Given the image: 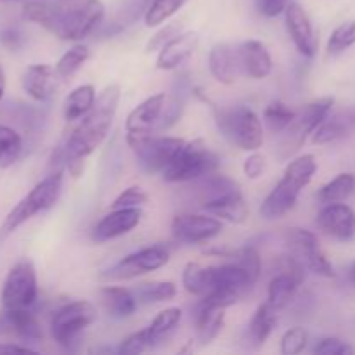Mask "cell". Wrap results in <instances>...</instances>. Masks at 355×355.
Returning a JSON list of instances; mask_svg holds the SVG:
<instances>
[{"instance_id": "obj_1", "label": "cell", "mask_w": 355, "mask_h": 355, "mask_svg": "<svg viewBox=\"0 0 355 355\" xmlns=\"http://www.w3.org/2000/svg\"><path fill=\"white\" fill-rule=\"evenodd\" d=\"M120 99L121 90L116 83L107 85L97 96L92 110L52 153L51 166H54V172L66 168L73 179L82 175L87 158L106 141L118 113Z\"/></svg>"}, {"instance_id": "obj_2", "label": "cell", "mask_w": 355, "mask_h": 355, "mask_svg": "<svg viewBox=\"0 0 355 355\" xmlns=\"http://www.w3.org/2000/svg\"><path fill=\"white\" fill-rule=\"evenodd\" d=\"M106 7L101 0H30L23 17L64 42H82L103 24Z\"/></svg>"}, {"instance_id": "obj_3", "label": "cell", "mask_w": 355, "mask_h": 355, "mask_svg": "<svg viewBox=\"0 0 355 355\" xmlns=\"http://www.w3.org/2000/svg\"><path fill=\"white\" fill-rule=\"evenodd\" d=\"M315 172H318V162H315L314 155H304L291 159L279 182L263 200L262 207H260V217L263 220L272 222L293 210L298 196L311 184Z\"/></svg>"}, {"instance_id": "obj_4", "label": "cell", "mask_w": 355, "mask_h": 355, "mask_svg": "<svg viewBox=\"0 0 355 355\" xmlns=\"http://www.w3.org/2000/svg\"><path fill=\"white\" fill-rule=\"evenodd\" d=\"M194 94L203 103L210 104L217 128L227 141H231L239 149L248 153L259 151L262 148L263 125L259 114L252 107L245 106V104H236V106L231 107H218L200 89L194 90Z\"/></svg>"}, {"instance_id": "obj_5", "label": "cell", "mask_w": 355, "mask_h": 355, "mask_svg": "<svg viewBox=\"0 0 355 355\" xmlns=\"http://www.w3.org/2000/svg\"><path fill=\"white\" fill-rule=\"evenodd\" d=\"M62 184H64V170H58V172L49 173L45 179H42L12 210L7 214L6 220L2 222V227H0V236L6 238V236L12 234L14 231L21 227L23 224H26L28 220H31L33 217H37L38 214H44V211L51 210L55 207V203L59 201L62 193Z\"/></svg>"}, {"instance_id": "obj_6", "label": "cell", "mask_w": 355, "mask_h": 355, "mask_svg": "<svg viewBox=\"0 0 355 355\" xmlns=\"http://www.w3.org/2000/svg\"><path fill=\"white\" fill-rule=\"evenodd\" d=\"M333 106H335V99L331 96H326L312 101L304 110L298 111L290 127L279 134V142L276 148L277 158L286 162L291 156L297 155L309 135L314 134L315 128L331 114Z\"/></svg>"}, {"instance_id": "obj_7", "label": "cell", "mask_w": 355, "mask_h": 355, "mask_svg": "<svg viewBox=\"0 0 355 355\" xmlns=\"http://www.w3.org/2000/svg\"><path fill=\"white\" fill-rule=\"evenodd\" d=\"M220 158L201 139L186 142L175 158L162 172L166 182H193L205 175L218 172Z\"/></svg>"}, {"instance_id": "obj_8", "label": "cell", "mask_w": 355, "mask_h": 355, "mask_svg": "<svg viewBox=\"0 0 355 355\" xmlns=\"http://www.w3.org/2000/svg\"><path fill=\"white\" fill-rule=\"evenodd\" d=\"M97 319V311L90 302L73 300L61 305L52 314L51 335L59 347L71 350L75 343L80 342L89 326H92Z\"/></svg>"}, {"instance_id": "obj_9", "label": "cell", "mask_w": 355, "mask_h": 355, "mask_svg": "<svg viewBox=\"0 0 355 355\" xmlns=\"http://www.w3.org/2000/svg\"><path fill=\"white\" fill-rule=\"evenodd\" d=\"M38 298L37 270L30 260L23 259L14 263L3 279L0 300L6 311L31 309Z\"/></svg>"}, {"instance_id": "obj_10", "label": "cell", "mask_w": 355, "mask_h": 355, "mask_svg": "<svg viewBox=\"0 0 355 355\" xmlns=\"http://www.w3.org/2000/svg\"><path fill=\"white\" fill-rule=\"evenodd\" d=\"M184 144L186 141L180 137L153 134L128 146L134 151L137 165L141 166L142 172L153 175V173H162L172 163Z\"/></svg>"}, {"instance_id": "obj_11", "label": "cell", "mask_w": 355, "mask_h": 355, "mask_svg": "<svg viewBox=\"0 0 355 355\" xmlns=\"http://www.w3.org/2000/svg\"><path fill=\"white\" fill-rule=\"evenodd\" d=\"M170 252L168 245H151L146 248L137 250V252L130 253V255L123 257L120 262L114 263L113 267L103 274V277L113 281H127L134 279V277L144 276V274L155 272V270L162 269L170 262Z\"/></svg>"}, {"instance_id": "obj_12", "label": "cell", "mask_w": 355, "mask_h": 355, "mask_svg": "<svg viewBox=\"0 0 355 355\" xmlns=\"http://www.w3.org/2000/svg\"><path fill=\"white\" fill-rule=\"evenodd\" d=\"M284 243L290 253L304 262L311 272L321 277H335V267L319 245L318 236L304 227H291L284 234Z\"/></svg>"}, {"instance_id": "obj_13", "label": "cell", "mask_w": 355, "mask_h": 355, "mask_svg": "<svg viewBox=\"0 0 355 355\" xmlns=\"http://www.w3.org/2000/svg\"><path fill=\"white\" fill-rule=\"evenodd\" d=\"M224 229L220 218L207 214H179L172 220V234L182 245H203L217 238Z\"/></svg>"}, {"instance_id": "obj_14", "label": "cell", "mask_w": 355, "mask_h": 355, "mask_svg": "<svg viewBox=\"0 0 355 355\" xmlns=\"http://www.w3.org/2000/svg\"><path fill=\"white\" fill-rule=\"evenodd\" d=\"M166 94L159 92L148 97L141 104L128 113L125 121V132H127V144L144 139L158 132L159 121H162L163 110L166 104Z\"/></svg>"}, {"instance_id": "obj_15", "label": "cell", "mask_w": 355, "mask_h": 355, "mask_svg": "<svg viewBox=\"0 0 355 355\" xmlns=\"http://www.w3.org/2000/svg\"><path fill=\"white\" fill-rule=\"evenodd\" d=\"M284 23H286L288 35H290L297 51L304 58H314L315 52H318L319 42L307 10L298 2H290L286 10H284Z\"/></svg>"}, {"instance_id": "obj_16", "label": "cell", "mask_w": 355, "mask_h": 355, "mask_svg": "<svg viewBox=\"0 0 355 355\" xmlns=\"http://www.w3.org/2000/svg\"><path fill=\"white\" fill-rule=\"evenodd\" d=\"M319 229L336 241L349 243L355 239V210L347 203H328L319 210Z\"/></svg>"}, {"instance_id": "obj_17", "label": "cell", "mask_w": 355, "mask_h": 355, "mask_svg": "<svg viewBox=\"0 0 355 355\" xmlns=\"http://www.w3.org/2000/svg\"><path fill=\"white\" fill-rule=\"evenodd\" d=\"M141 208H113V211L104 215L92 229V239L96 243H106L111 239L121 238L134 231L141 224Z\"/></svg>"}, {"instance_id": "obj_18", "label": "cell", "mask_w": 355, "mask_h": 355, "mask_svg": "<svg viewBox=\"0 0 355 355\" xmlns=\"http://www.w3.org/2000/svg\"><path fill=\"white\" fill-rule=\"evenodd\" d=\"M61 82L54 66L49 64L28 66L21 78L23 90L37 103H49L55 96Z\"/></svg>"}, {"instance_id": "obj_19", "label": "cell", "mask_w": 355, "mask_h": 355, "mask_svg": "<svg viewBox=\"0 0 355 355\" xmlns=\"http://www.w3.org/2000/svg\"><path fill=\"white\" fill-rule=\"evenodd\" d=\"M196 340L200 345L207 347L220 335L225 322V309L215 304L210 298H200L193 309Z\"/></svg>"}, {"instance_id": "obj_20", "label": "cell", "mask_w": 355, "mask_h": 355, "mask_svg": "<svg viewBox=\"0 0 355 355\" xmlns=\"http://www.w3.org/2000/svg\"><path fill=\"white\" fill-rule=\"evenodd\" d=\"M239 69L243 75L253 80H263L272 71V55L263 42L245 40L236 45Z\"/></svg>"}, {"instance_id": "obj_21", "label": "cell", "mask_w": 355, "mask_h": 355, "mask_svg": "<svg viewBox=\"0 0 355 355\" xmlns=\"http://www.w3.org/2000/svg\"><path fill=\"white\" fill-rule=\"evenodd\" d=\"M198 44H200V37L196 31H182L159 49L158 58H156V68L162 71L177 69L180 64L193 58Z\"/></svg>"}, {"instance_id": "obj_22", "label": "cell", "mask_w": 355, "mask_h": 355, "mask_svg": "<svg viewBox=\"0 0 355 355\" xmlns=\"http://www.w3.org/2000/svg\"><path fill=\"white\" fill-rule=\"evenodd\" d=\"M201 208L207 214L220 218L222 222H229V224H245L250 215L248 203H246L241 189L231 191V193L222 194L215 200L207 201V203L201 205Z\"/></svg>"}, {"instance_id": "obj_23", "label": "cell", "mask_w": 355, "mask_h": 355, "mask_svg": "<svg viewBox=\"0 0 355 355\" xmlns=\"http://www.w3.org/2000/svg\"><path fill=\"white\" fill-rule=\"evenodd\" d=\"M208 68L218 83L232 85L241 73L236 47L231 44H215L208 54Z\"/></svg>"}, {"instance_id": "obj_24", "label": "cell", "mask_w": 355, "mask_h": 355, "mask_svg": "<svg viewBox=\"0 0 355 355\" xmlns=\"http://www.w3.org/2000/svg\"><path fill=\"white\" fill-rule=\"evenodd\" d=\"M218 276L217 266L205 267L196 262H189L182 270V286L193 297H210L217 291Z\"/></svg>"}, {"instance_id": "obj_25", "label": "cell", "mask_w": 355, "mask_h": 355, "mask_svg": "<svg viewBox=\"0 0 355 355\" xmlns=\"http://www.w3.org/2000/svg\"><path fill=\"white\" fill-rule=\"evenodd\" d=\"M99 300L113 319L132 318L137 311L139 300L134 291L123 286H104L99 290Z\"/></svg>"}, {"instance_id": "obj_26", "label": "cell", "mask_w": 355, "mask_h": 355, "mask_svg": "<svg viewBox=\"0 0 355 355\" xmlns=\"http://www.w3.org/2000/svg\"><path fill=\"white\" fill-rule=\"evenodd\" d=\"M277 324V311L270 307L269 302L259 305L255 314L250 319L246 326V342L252 349H260L272 335L274 328Z\"/></svg>"}, {"instance_id": "obj_27", "label": "cell", "mask_w": 355, "mask_h": 355, "mask_svg": "<svg viewBox=\"0 0 355 355\" xmlns=\"http://www.w3.org/2000/svg\"><path fill=\"white\" fill-rule=\"evenodd\" d=\"M300 284L302 281L295 277L293 274L276 270V274L270 279L269 288H267V302L270 304V307L276 309V311L288 307L297 295Z\"/></svg>"}, {"instance_id": "obj_28", "label": "cell", "mask_w": 355, "mask_h": 355, "mask_svg": "<svg viewBox=\"0 0 355 355\" xmlns=\"http://www.w3.org/2000/svg\"><path fill=\"white\" fill-rule=\"evenodd\" d=\"M6 324L24 342H38L44 336L40 322H38L37 315L31 312V309L6 311Z\"/></svg>"}, {"instance_id": "obj_29", "label": "cell", "mask_w": 355, "mask_h": 355, "mask_svg": "<svg viewBox=\"0 0 355 355\" xmlns=\"http://www.w3.org/2000/svg\"><path fill=\"white\" fill-rule=\"evenodd\" d=\"M96 89L90 83L73 89L64 99V120L76 121L85 116L96 103Z\"/></svg>"}, {"instance_id": "obj_30", "label": "cell", "mask_w": 355, "mask_h": 355, "mask_svg": "<svg viewBox=\"0 0 355 355\" xmlns=\"http://www.w3.org/2000/svg\"><path fill=\"white\" fill-rule=\"evenodd\" d=\"M355 191V175L350 172L338 173L335 179L329 180L328 184L318 191L319 203H340V201H347Z\"/></svg>"}, {"instance_id": "obj_31", "label": "cell", "mask_w": 355, "mask_h": 355, "mask_svg": "<svg viewBox=\"0 0 355 355\" xmlns=\"http://www.w3.org/2000/svg\"><path fill=\"white\" fill-rule=\"evenodd\" d=\"M180 319H182V309L179 307H168L165 309V311L158 312V315H156L151 321V324L148 326V333L149 338H151L153 347L165 342V340L175 331Z\"/></svg>"}, {"instance_id": "obj_32", "label": "cell", "mask_w": 355, "mask_h": 355, "mask_svg": "<svg viewBox=\"0 0 355 355\" xmlns=\"http://www.w3.org/2000/svg\"><path fill=\"white\" fill-rule=\"evenodd\" d=\"M89 58L90 49L87 47V45L76 42L71 49H68V51L58 59L54 68L55 71H58V75L61 76L62 82H68V80H71L73 76L83 68V64L89 61Z\"/></svg>"}, {"instance_id": "obj_33", "label": "cell", "mask_w": 355, "mask_h": 355, "mask_svg": "<svg viewBox=\"0 0 355 355\" xmlns=\"http://www.w3.org/2000/svg\"><path fill=\"white\" fill-rule=\"evenodd\" d=\"M134 293L142 304H163L175 298L177 286L172 281H149L139 284Z\"/></svg>"}, {"instance_id": "obj_34", "label": "cell", "mask_w": 355, "mask_h": 355, "mask_svg": "<svg viewBox=\"0 0 355 355\" xmlns=\"http://www.w3.org/2000/svg\"><path fill=\"white\" fill-rule=\"evenodd\" d=\"M186 2L187 0H151L144 12V24L148 28L162 26L170 17L175 16Z\"/></svg>"}, {"instance_id": "obj_35", "label": "cell", "mask_w": 355, "mask_h": 355, "mask_svg": "<svg viewBox=\"0 0 355 355\" xmlns=\"http://www.w3.org/2000/svg\"><path fill=\"white\" fill-rule=\"evenodd\" d=\"M295 116H297V111L291 110L283 101H272L263 110V123L269 127L270 132H274L277 135L290 127Z\"/></svg>"}, {"instance_id": "obj_36", "label": "cell", "mask_w": 355, "mask_h": 355, "mask_svg": "<svg viewBox=\"0 0 355 355\" xmlns=\"http://www.w3.org/2000/svg\"><path fill=\"white\" fill-rule=\"evenodd\" d=\"M23 153V137L14 128L0 123V168L10 166Z\"/></svg>"}, {"instance_id": "obj_37", "label": "cell", "mask_w": 355, "mask_h": 355, "mask_svg": "<svg viewBox=\"0 0 355 355\" xmlns=\"http://www.w3.org/2000/svg\"><path fill=\"white\" fill-rule=\"evenodd\" d=\"M352 45H355V21H345L331 31V37L326 45V52L331 58H336V55L349 51Z\"/></svg>"}, {"instance_id": "obj_38", "label": "cell", "mask_w": 355, "mask_h": 355, "mask_svg": "<svg viewBox=\"0 0 355 355\" xmlns=\"http://www.w3.org/2000/svg\"><path fill=\"white\" fill-rule=\"evenodd\" d=\"M347 134H349V130H347L345 125H343L335 114H333V116L329 114V116L314 130V134H312V142L319 146L331 144V142H336L342 137H345Z\"/></svg>"}, {"instance_id": "obj_39", "label": "cell", "mask_w": 355, "mask_h": 355, "mask_svg": "<svg viewBox=\"0 0 355 355\" xmlns=\"http://www.w3.org/2000/svg\"><path fill=\"white\" fill-rule=\"evenodd\" d=\"M227 259H232L238 266H241L246 272L252 276V279L259 281L260 272H262V262H260V255L257 248L253 246H243V248L236 250V252L227 253Z\"/></svg>"}, {"instance_id": "obj_40", "label": "cell", "mask_w": 355, "mask_h": 355, "mask_svg": "<svg viewBox=\"0 0 355 355\" xmlns=\"http://www.w3.org/2000/svg\"><path fill=\"white\" fill-rule=\"evenodd\" d=\"M309 345V333L302 326H295L284 331L281 336V354L284 355H297L302 354Z\"/></svg>"}, {"instance_id": "obj_41", "label": "cell", "mask_w": 355, "mask_h": 355, "mask_svg": "<svg viewBox=\"0 0 355 355\" xmlns=\"http://www.w3.org/2000/svg\"><path fill=\"white\" fill-rule=\"evenodd\" d=\"M153 349L151 338H149L148 328L141 329V331L130 333L127 338L121 340L120 347H118L116 352L120 355H137L146 352V350Z\"/></svg>"}, {"instance_id": "obj_42", "label": "cell", "mask_w": 355, "mask_h": 355, "mask_svg": "<svg viewBox=\"0 0 355 355\" xmlns=\"http://www.w3.org/2000/svg\"><path fill=\"white\" fill-rule=\"evenodd\" d=\"M148 201L149 196L142 187L130 186L114 198L111 208H142Z\"/></svg>"}, {"instance_id": "obj_43", "label": "cell", "mask_w": 355, "mask_h": 355, "mask_svg": "<svg viewBox=\"0 0 355 355\" xmlns=\"http://www.w3.org/2000/svg\"><path fill=\"white\" fill-rule=\"evenodd\" d=\"M312 352L318 355H352L355 350L345 340L335 338V336H324V338H319L314 343Z\"/></svg>"}, {"instance_id": "obj_44", "label": "cell", "mask_w": 355, "mask_h": 355, "mask_svg": "<svg viewBox=\"0 0 355 355\" xmlns=\"http://www.w3.org/2000/svg\"><path fill=\"white\" fill-rule=\"evenodd\" d=\"M184 31V23L180 21H172V23H166L165 26L159 28L155 35L148 40L146 44V52H158L166 42L172 40L173 37H177L179 33Z\"/></svg>"}, {"instance_id": "obj_45", "label": "cell", "mask_w": 355, "mask_h": 355, "mask_svg": "<svg viewBox=\"0 0 355 355\" xmlns=\"http://www.w3.org/2000/svg\"><path fill=\"white\" fill-rule=\"evenodd\" d=\"M266 166V158H263L262 155H259L257 151H253L252 155L245 159V163H243V172H245V175L248 177V179L257 180L263 175Z\"/></svg>"}, {"instance_id": "obj_46", "label": "cell", "mask_w": 355, "mask_h": 355, "mask_svg": "<svg viewBox=\"0 0 355 355\" xmlns=\"http://www.w3.org/2000/svg\"><path fill=\"white\" fill-rule=\"evenodd\" d=\"M0 42H2L3 47L9 49L10 52H16L24 45V33L16 26L3 28V30L0 31Z\"/></svg>"}, {"instance_id": "obj_47", "label": "cell", "mask_w": 355, "mask_h": 355, "mask_svg": "<svg viewBox=\"0 0 355 355\" xmlns=\"http://www.w3.org/2000/svg\"><path fill=\"white\" fill-rule=\"evenodd\" d=\"M257 7H259V12L263 17L272 19V17L284 14L288 7V0H257Z\"/></svg>"}, {"instance_id": "obj_48", "label": "cell", "mask_w": 355, "mask_h": 355, "mask_svg": "<svg viewBox=\"0 0 355 355\" xmlns=\"http://www.w3.org/2000/svg\"><path fill=\"white\" fill-rule=\"evenodd\" d=\"M336 118H338L340 121H342L343 125L347 127V130H354L355 128V106L354 107H349V110H343L340 111V113L335 114Z\"/></svg>"}, {"instance_id": "obj_49", "label": "cell", "mask_w": 355, "mask_h": 355, "mask_svg": "<svg viewBox=\"0 0 355 355\" xmlns=\"http://www.w3.org/2000/svg\"><path fill=\"white\" fill-rule=\"evenodd\" d=\"M33 349L23 345H16V343H0V354H30Z\"/></svg>"}, {"instance_id": "obj_50", "label": "cell", "mask_w": 355, "mask_h": 355, "mask_svg": "<svg viewBox=\"0 0 355 355\" xmlns=\"http://www.w3.org/2000/svg\"><path fill=\"white\" fill-rule=\"evenodd\" d=\"M347 279H349V283L355 288V262L349 267V270H347Z\"/></svg>"}, {"instance_id": "obj_51", "label": "cell", "mask_w": 355, "mask_h": 355, "mask_svg": "<svg viewBox=\"0 0 355 355\" xmlns=\"http://www.w3.org/2000/svg\"><path fill=\"white\" fill-rule=\"evenodd\" d=\"M3 92H6V75H3V69L0 66V99H2Z\"/></svg>"}]
</instances>
